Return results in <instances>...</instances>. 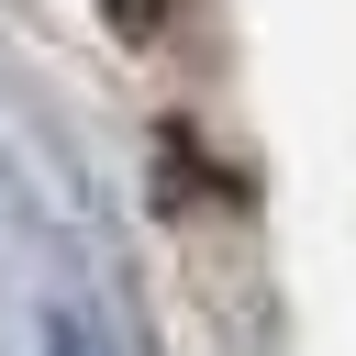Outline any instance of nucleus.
Listing matches in <instances>:
<instances>
[{
    "label": "nucleus",
    "instance_id": "obj_1",
    "mask_svg": "<svg viewBox=\"0 0 356 356\" xmlns=\"http://www.w3.org/2000/svg\"><path fill=\"white\" fill-rule=\"evenodd\" d=\"M100 11H111L122 33H156V11H167V0H100Z\"/></svg>",
    "mask_w": 356,
    "mask_h": 356
}]
</instances>
